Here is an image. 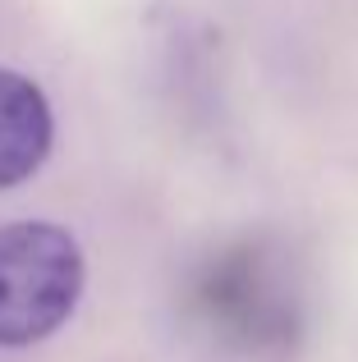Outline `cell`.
Listing matches in <instances>:
<instances>
[{"mask_svg": "<svg viewBox=\"0 0 358 362\" xmlns=\"http://www.w3.org/2000/svg\"><path fill=\"white\" fill-rule=\"evenodd\" d=\"M51 151V106L42 88L14 69H0V188L37 175Z\"/></svg>", "mask_w": 358, "mask_h": 362, "instance_id": "7a4b0ae2", "label": "cell"}, {"mask_svg": "<svg viewBox=\"0 0 358 362\" xmlns=\"http://www.w3.org/2000/svg\"><path fill=\"white\" fill-rule=\"evenodd\" d=\"M83 252L69 230L46 221L0 225V349H28L74 317Z\"/></svg>", "mask_w": 358, "mask_h": 362, "instance_id": "6da1fadb", "label": "cell"}]
</instances>
